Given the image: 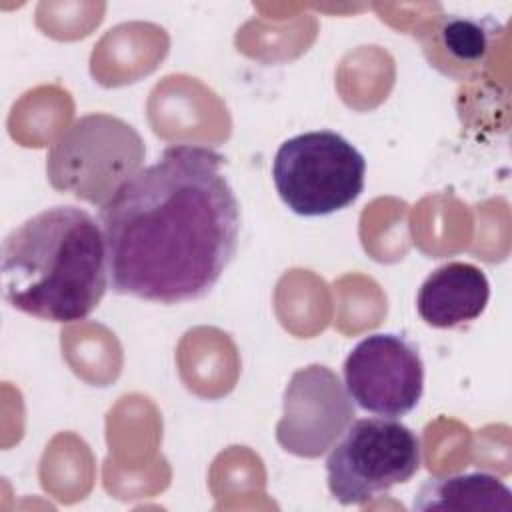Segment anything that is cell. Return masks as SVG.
I'll use <instances>...</instances> for the list:
<instances>
[{
    "mask_svg": "<svg viewBox=\"0 0 512 512\" xmlns=\"http://www.w3.org/2000/svg\"><path fill=\"white\" fill-rule=\"evenodd\" d=\"M222 168L220 152L174 144L100 206L116 294L180 304L212 292L236 256L242 224Z\"/></svg>",
    "mask_w": 512,
    "mask_h": 512,
    "instance_id": "6da1fadb",
    "label": "cell"
},
{
    "mask_svg": "<svg viewBox=\"0 0 512 512\" xmlns=\"http://www.w3.org/2000/svg\"><path fill=\"white\" fill-rule=\"evenodd\" d=\"M110 284L100 222L76 206L46 208L2 244L4 300L48 322H78L102 302Z\"/></svg>",
    "mask_w": 512,
    "mask_h": 512,
    "instance_id": "7a4b0ae2",
    "label": "cell"
},
{
    "mask_svg": "<svg viewBox=\"0 0 512 512\" xmlns=\"http://www.w3.org/2000/svg\"><path fill=\"white\" fill-rule=\"evenodd\" d=\"M364 178V156L334 130H312L284 140L272 162L280 200L306 218L348 208L362 194Z\"/></svg>",
    "mask_w": 512,
    "mask_h": 512,
    "instance_id": "3957f363",
    "label": "cell"
},
{
    "mask_svg": "<svg viewBox=\"0 0 512 512\" xmlns=\"http://www.w3.org/2000/svg\"><path fill=\"white\" fill-rule=\"evenodd\" d=\"M140 134L110 114H86L52 144L46 158L50 184L90 204L102 206L144 160Z\"/></svg>",
    "mask_w": 512,
    "mask_h": 512,
    "instance_id": "277c9868",
    "label": "cell"
},
{
    "mask_svg": "<svg viewBox=\"0 0 512 512\" xmlns=\"http://www.w3.org/2000/svg\"><path fill=\"white\" fill-rule=\"evenodd\" d=\"M422 444L396 418H358L332 444L326 458L328 490L342 506H362L414 478Z\"/></svg>",
    "mask_w": 512,
    "mask_h": 512,
    "instance_id": "5b68a950",
    "label": "cell"
},
{
    "mask_svg": "<svg viewBox=\"0 0 512 512\" xmlns=\"http://www.w3.org/2000/svg\"><path fill=\"white\" fill-rule=\"evenodd\" d=\"M344 386L364 412L398 418L424 394V362L404 336L378 332L362 338L344 360Z\"/></svg>",
    "mask_w": 512,
    "mask_h": 512,
    "instance_id": "8992f818",
    "label": "cell"
},
{
    "mask_svg": "<svg viewBox=\"0 0 512 512\" xmlns=\"http://www.w3.org/2000/svg\"><path fill=\"white\" fill-rule=\"evenodd\" d=\"M352 398L334 370L310 364L296 370L286 384L276 442L300 458H318L354 420Z\"/></svg>",
    "mask_w": 512,
    "mask_h": 512,
    "instance_id": "52a82bcc",
    "label": "cell"
},
{
    "mask_svg": "<svg viewBox=\"0 0 512 512\" xmlns=\"http://www.w3.org/2000/svg\"><path fill=\"white\" fill-rule=\"evenodd\" d=\"M490 282L470 262H448L426 276L416 308L432 328H456L476 320L488 306Z\"/></svg>",
    "mask_w": 512,
    "mask_h": 512,
    "instance_id": "ba28073f",
    "label": "cell"
},
{
    "mask_svg": "<svg viewBox=\"0 0 512 512\" xmlns=\"http://www.w3.org/2000/svg\"><path fill=\"white\" fill-rule=\"evenodd\" d=\"M498 32L500 24L492 18L448 14L434 24L424 54L442 74L464 78L486 64Z\"/></svg>",
    "mask_w": 512,
    "mask_h": 512,
    "instance_id": "9c48e42d",
    "label": "cell"
},
{
    "mask_svg": "<svg viewBox=\"0 0 512 512\" xmlns=\"http://www.w3.org/2000/svg\"><path fill=\"white\" fill-rule=\"evenodd\" d=\"M412 508L418 512H512V492L488 472L436 476L418 488Z\"/></svg>",
    "mask_w": 512,
    "mask_h": 512,
    "instance_id": "30bf717a",
    "label": "cell"
}]
</instances>
